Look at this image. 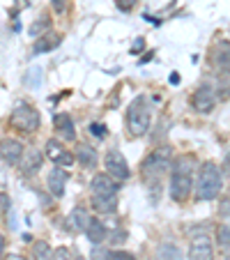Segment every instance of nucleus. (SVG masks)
I'll list each match as a JSON object with an SVG mask.
<instances>
[{
  "instance_id": "nucleus-19",
  "label": "nucleus",
  "mask_w": 230,
  "mask_h": 260,
  "mask_svg": "<svg viewBox=\"0 0 230 260\" xmlns=\"http://www.w3.org/2000/svg\"><path fill=\"white\" fill-rule=\"evenodd\" d=\"M214 64L221 69V72H230V44L228 42H221V44L216 46Z\"/></svg>"
},
{
  "instance_id": "nucleus-2",
  "label": "nucleus",
  "mask_w": 230,
  "mask_h": 260,
  "mask_svg": "<svg viewBox=\"0 0 230 260\" xmlns=\"http://www.w3.org/2000/svg\"><path fill=\"white\" fill-rule=\"evenodd\" d=\"M221 187H223V173L219 171V166L212 161L203 164L196 182V198L198 201H214L221 193Z\"/></svg>"
},
{
  "instance_id": "nucleus-32",
  "label": "nucleus",
  "mask_w": 230,
  "mask_h": 260,
  "mask_svg": "<svg viewBox=\"0 0 230 260\" xmlns=\"http://www.w3.org/2000/svg\"><path fill=\"white\" fill-rule=\"evenodd\" d=\"M223 175L230 177V150H228V154H225V161H223Z\"/></svg>"
},
{
  "instance_id": "nucleus-14",
  "label": "nucleus",
  "mask_w": 230,
  "mask_h": 260,
  "mask_svg": "<svg viewBox=\"0 0 230 260\" xmlns=\"http://www.w3.org/2000/svg\"><path fill=\"white\" fill-rule=\"evenodd\" d=\"M53 124H55V132H58L64 141H74V138H76V124H74L72 115H67V113L53 115Z\"/></svg>"
},
{
  "instance_id": "nucleus-8",
  "label": "nucleus",
  "mask_w": 230,
  "mask_h": 260,
  "mask_svg": "<svg viewBox=\"0 0 230 260\" xmlns=\"http://www.w3.org/2000/svg\"><path fill=\"white\" fill-rule=\"evenodd\" d=\"M46 157L60 168H67L74 164V154L69 150H64V145L60 141H55V138L46 141Z\"/></svg>"
},
{
  "instance_id": "nucleus-23",
  "label": "nucleus",
  "mask_w": 230,
  "mask_h": 260,
  "mask_svg": "<svg viewBox=\"0 0 230 260\" xmlns=\"http://www.w3.org/2000/svg\"><path fill=\"white\" fill-rule=\"evenodd\" d=\"M216 240H219L221 249H223V251H228V249H230V228L221 223V228H219V231H216Z\"/></svg>"
},
{
  "instance_id": "nucleus-18",
  "label": "nucleus",
  "mask_w": 230,
  "mask_h": 260,
  "mask_svg": "<svg viewBox=\"0 0 230 260\" xmlns=\"http://www.w3.org/2000/svg\"><path fill=\"white\" fill-rule=\"evenodd\" d=\"M76 159H79V164L81 166H85V168L97 166V152H94L90 145H79L76 147Z\"/></svg>"
},
{
  "instance_id": "nucleus-33",
  "label": "nucleus",
  "mask_w": 230,
  "mask_h": 260,
  "mask_svg": "<svg viewBox=\"0 0 230 260\" xmlns=\"http://www.w3.org/2000/svg\"><path fill=\"white\" fill-rule=\"evenodd\" d=\"M5 244H7V242H5V237L0 235V260H3V253H5Z\"/></svg>"
},
{
  "instance_id": "nucleus-28",
  "label": "nucleus",
  "mask_w": 230,
  "mask_h": 260,
  "mask_svg": "<svg viewBox=\"0 0 230 260\" xmlns=\"http://www.w3.org/2000/svg\"><path fill=\"white\" fill-rule=\"evenodd\" d=\"M138 0H118V10L120 12H132L136 7Z\"/></svg>"
},
{
  "instance_id": "nucleus-1",
  "label": "nucleus",
  "mask_w": 230,
  "mask_h": 260,
  "mask_svg": "<svg viewBox=\"0 0 230 260\" xmlns=\"http://www.w3.org/2000/svg\"><path fill=\"white\" fill-rule=\"evenodd\" d=\"M191 161L193 159H177L171 168V182H168V193L175 203H184L189 198L193 182H191Z\"/></svg>"
},
{
  "instance_id": "nucleus-30",
  "label": "nucleus",
  "mask_w": 230,
  "mask_h": 260,
  "mask_svg": "<svg viewBox=\"0 0 230 260\" xmlns=\"http://www.w3.org/2000/svg\"><path fill=\"white\" fill-rule=\"evenodd\" d=\"M51 5L55 12H64V0H51Z\"/></svg>"
},
{
  "instance_id": "nucleus-31",
  "label": "nucleus",
  "mask_w": 230,
  "mask_h": 260,
  "mask_svg": "<svg viewBox=\"0 0 230 260\" xmlns=\"http://www.w3.org/2000/svg\"><path fill=\"white\" fill-rule=\"evenodd\" d=\"M143 46H145V42H143V40H141V37H138V40H136V42H134V46H132V53H138V51H141V49H143Z\"/></svg>"
},
{
  "instance_id": "nucleus-13",
  "label": "nucleus",
  "mask_w": 230,
  "mask_h": 260,
  "mask_svg": "<svg viewBox=\"0 0 230 260\" xmlns=\"http://www.w3.org/2000/svg\"><path fill=\"white\" fill-rule=\"evenodd\" d=\"M64 184H67V173H64L60 166H55L53 171L49 173V177H46V187H49V191L53 193L55 198H62Z\"/></svg>"
},
{
  "instance_id": "nucleus-22",
  "label": "nucleus",
  "mask_w": 230,
  "mask_h": 260,
  "mask_svg": "<svg viewBox=\"0 0 230 260\" xmlns=\"http://www.w3.org/2000/svg\"><path fill=\"white\" fill-rule=\"evenodd\" d=\"M58 44H60L58 35H46V37L37 40V44H35V53H46V51H53Z\"/></svg>"
},
{
  "instance_id": "nucleus-12",
  "label": "nucleus",
  "mask_w": 230,
  "mask_h": 260,
  "mask_svg": "<svg viewBox=\"0 0 230 260\" xmlns=\"http://www.w3.org/2000/svg\"><path fill=\"white\" fill-rule=\"evenodd\" d=\"M189 260H214V253H212V242L210 237H196L189 246Z\"/></svg>"
},
{
  "instance_id": "nucleus-7",
  "label": "nucleus",
  "mask_w": 230,
  "mask_h": 260,
  "mask_svg": "<svg viewBox=\"0 0 230 260\" xmlns=\"http://www.w3.org/2000/svg\"><path fill=\"white\" fill-rule=\"evenodd\" d=\"M23 154H25V147L16 138H3L0 141V157L5 159L10 166H19Z\"/></svg>"
},
{
  "instance_id": "nucleus-35",
  "label": "nucleus",
  "mask_w": 230,
  "mask_h": 260,
  "mask_svg": "<svg viewBox=\"0 0 230 260\" xmlns=\"http://www.w3.org/2000/svg\"><path fill=\"white\" fill-rule=\"evenodd\" d=\"M5 260H23V258H21V255H7Z\"/></svg>"
},
{
  "instance_id": "nucleus-17",
  "label": "nucleus",
  "mask_w": 230,
  "mask_h": 260,
  "mask_svg": "<svg viewBox=\"0 0 230 260\" xmlns=\"http://www.w3.org/2000/svg\"><path fill=\"white\" fill-rule=\"evenodd\" d=\"M92 207L102 214H111L118 210V198L115 196H92Z\"/></svg>"
},
{
  "instance_id": "nucleus-15",
  "label": "nucleus",
  "mask_w": 230,
  "mask_h": 260,
  "mask_svg": "<svg viewBox=\"0 0 230 260\" xmlns=\"http://www.w3.org/2000/svg\"><path fill=\"white\" fill-rule=\"evenodd\" d=\"M40 166H42L40 150H37V147H28V150H25V154H23V159H21V164H19L21 173H25V175H32L35 171H40Z\"/></svg>"
},
{
  "instance_id": "nucleus-20",
  "label": "nucleus",
  "mask_w": 230,
  "mask_h": 260,
  "mask_svg": "<svg viewBox=\"0 0 230 260\" xmlns=\"http://www.w3.org/2000/svg\"><path fill=\"white\" fill-rule=\"evenodd\" d=\"M157 260H184V255L175 244L163 242V244L157 246Z\"/></svg>"
},
{
  "instance_id": "nucleus-34",
  "label": "nucleus",
  "mask_w": 230,
  "mask_h": 260,
  "mask_svg": "<svg viewBox=\"0 0 230 260\" xmlns=\"http://www.w3.org/2000/svg\"><path fill=\"white\" fill-rule=\"evenodd\" d=\"M171 83H173V85L180 83V74H177V72H173V74H171Z\"/></svg>"
},
{
  "instance_id": "nucleus-6",
  "label": "nucleus",
  "mask_w": 230,
  "mask_h": 260,
  "mask_svg": "<svg viewBox=\"0 0 230 260\" xmlns=\"http://www.w3.org/2000/svg\"><path fill=\"white\" fill-rule=\"evenodd\" d=\"M104 164H106V173L113 177V180L124 182L129 175H132L127 159H124L122 152H120V150H115V147L106 152V159H104Z\"/></svg>"
},
{
  "instance_id": "nucleus-5",
  "label": "nucleus",
  "mask_w": 230,
  "mask_h": 260,
  "mask_svg": "<svg viewBox=\"0 0 230 260\" xmlns=\"http://www.w3.org/2000/svg\"><path fill=\"white\" fill-rule=\"evenodd\" d=\"M166 168H171V152H168V147L154 150V152L143 161V173H145L147 180H159V177L166 173Z\"/></svg>"
},
{
  "instance_id": "nucleus-16",
  "label": "nucleus",
  "mask_w": 230,
  "mask_h": 260,
  "mask_svg": "<svg viewBox=\"0 0 230 260\" xmlns=\"http://www.w3.org/2000/svg\"><path fill=\"white\" fill-rule=\"evenodd\" d=\"M85 235H88V240L92 242V246H97V244H102V242L106 240L108 231H106V226H104L99 219H92L90 221V226H88V231H85Z\"/></svg>"
},
{
  "instance_id": "nucleus-9",
  "label": "nucleus",
  "mask_w": 230,
  "mask_h": 260,
  "mask_svg": "<svg viewBox=\"0 0 230 260\" xmlns=\"http://www.w3.org/2000/svg\"><path fill=\"white\" fill-rule=\"evenodd\" d=\"M90 214H88V210L85 207H74L72 212L67 214V219H64V228H67L69 233H85L88 231V226H90Z\"/></svg>"
},
{
  "instance_id": "nucleus-3",
  "label": "nucleus",
  "mask_w": 230,
  "mask_h": 260,
  "mask_svg": "<svg viewBox=\"0 0 230 260\" xmlns=\"http://www.w3.org/2000/svg\"><path fill=\"white\" fill-rule=\"evenodd\" d=\"M152 122V104L147 102L145 94L136 97L129 106V113H127V129L132 136H145L147 129H150Z\"/></svg>"
},
{
  "instance_id": "nucleus-29",
  "label": "nucleus",
  "mask_w": 230,
  "mask_h": 260,
  "mask_svg": "<svg viewBox=\"0 0 230 260\" xmlns=\"http://www.w3.org/2000/svg\"><path fill=\"white\" fill-rule=\"evenodd\" d=\"M92 258H94V260H108V253L99 249V244H97V246L92 249Z\"/></svg>"
},
{
  "instance_id": "nucleus-11",
  "label": "nucleus",
  "mask_w": 230,
  "mask_h": 260,
  "mask_svg": "<svg viewBox=\"0 0 230 260\" xmlns=\"http://www.w3.org/2000/svg\"><path fill=\"white\" fill-rule=\"evenodd\" d=\"M216 106V94L210 85H201V88L193 92V108L198 113H210L212 108Z\"/></svg>"
},
{
  "instance_id": "nucleus-27",
  "label": "nucleus",
  "mask_w": 230,
  "mask_h": 260,
  "mask_svg": "<svg viewBox=\"0 0 230 260\" xmlns=\"http://www.w3.org/2000/svg\"><path fill=\"white\" fill-rule=\"evenodd\" d=\"M53 260H74V255L69 253V249H64V246H60V249H55Z\"/></svg>"
},
{
  "instance_id": "nucleus-4",
  "label": "nucleus",
  "mask_w": 230,
  "mask_h": 260,
  "mask_svg": "<svg viewBox=\"0 0 230 260\" xmlns=\"http://www.w3.org/2000/svg\"><path fill=\"white\" fill-rule=\"evenodd\" d=\"M12 127L21 129L25 134H35L40 129V113H37V108H32L28 102H19L12 111Z\"/></svg>"
},
{
  "instance_id": "nucleus-10",
  "label": "nucleus",
  "mask_w": 230,
  "mask_h": 260,
  "mask_svg": "<svg viewBox=\"0 0 230 260\" xmlns=\"http://www.w3.org/2000/svg\"><path fill=\"white\" fill-rule=\"evenodd\" d=\"M90 189H92V196H118V180H113L111 175H94L90 182Z\"/></svg>"
},
{
  "instance_id": "nucleus-26",
  "label": "nucleus",
  "mask_w": 230,
  "mask_h": 260,
  "mask_svg": "<svg viewBox=\"0 0 230 260\" xmlns=\"http://www.w3.org/2000/svg\"><path fill=\"white\" fill-rule=\"evenodd\" d=\"M44 28H49V16H46V14L40 19V23H35L32 28H30V35H40Z\"/></svg>"
},
{
  "instance_id": "nucleus-25",
  "label": "nucleus",
  "mask_w": 230,
  "mask_h": 260,
  "mask_svg": "<svg viewBox=\"0 0 230 260\" xmlns=\"http://www.w3.org/2000/svg\"><path fill=\"white\" fill-rule=\"evenodd\" d=\"M88 129H90V134H92L94 138H104V136H106V127H104L102 122H92Z\"/></svg>"
},
{
  "instance_id": "nucleus-24",
  "label": "nucleus",
  "mask_w": 230,
  "mask_h": 260,
  "mask_svg": "<svg viewBox=\"0 0 230 260\" xmlns=\"http://www.w3.org/2000/svg\"><path fill=\"white\" fill-rule=\"evenodd\" d=\"M108 260H136L129 251H108Z\"/></svg>"
},
{
  "instance_id": "nucleus-36",
  "label": "nucleus",
  "mask_w": 230,
  "mask_h": 260,
  "mask_svg": "<svg viewBox=\"0 0 230 260\" xmlns=\"http://www.w3.org/2000/svg\"><path fill=\"white\" fill-rule=\"evenodd\" d=\"M74 260H83V258H79V255H74Z\"/></svg>"
},
{
  "instance_id": "nucleus-21",
  "label": "nucleus",
  "mask_w": 230,
  "mask_h": 260,
  "mask_svg": "<svg viewBox=\"0 0 230 260\" xmlns=\"http://www.w3.org/2000/svg\"><path fill=\"white\" fill-rule=\"evenodd\" d=\"M30 255H32V260H53V251H51V246L46 244V242H42V240H37L32 244Z\"/></svg>"
}]
</instances>
